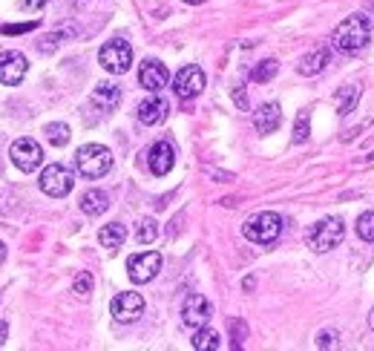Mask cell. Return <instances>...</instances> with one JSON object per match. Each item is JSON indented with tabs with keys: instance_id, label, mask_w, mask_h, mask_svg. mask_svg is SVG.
<instances>
[{
	"instance_id": "10",
	"label": "cell",
	"mask_w": 374,
	"mask_h": 351,
	"mask_svg": "<svg viewBox=\"0 0 374 351\" xmlns=\"http://www.w3.org/2000/svg\"><path fill=\"white\" fill-rule=\"evenodd\" d=\"M204 90V73L199 66H185V69H179V75L173 78V93L179 95V98H196L199 93Z\"/></svg>"
},
{
	"instance_id": "20",
	"label": "cell",
	"mask_w": 374,
	"mask_h": 351,
	"mask_svg": "<svg viewBox=\"0 0 374 351\" xmlns=\"http://www.w3.org/2000/svg\"><path fill=\"white\" fill-rule=\"evenodd\" d=\"M124 239H127V228H124L121 222L104 225V228H101V234H98V242H101L104 248H110V251L121 248V245H124Z\"/></svg>"
},
{
	"instance_id": "1",
	"label": "cell",
	"mask_w": 374,
	"mask_h": 351,
	"mask_svg": "<svg viewBox=\"0 0 374 351\" xmlns=\"http://www.w3.org/2000/svg\"><path fill=\"white\" fill-rule=\"evenodd\" d=\"M368 41H371V21H368L365 15H351V18H346V21L334 29V35H331V46H334L337 52H343V55L360 52Z\"/></svg>"
},
{
	"instance_id": "36",
	"label": "cell",
	"mask_w": 374,
	"mask_h": 351,
	"mask_svg": "<svg viewBox=\"0 0 374 351\" xmlns=\"http://www.w3.org/2000/svg\"><path fill=\"white\" fill-rule=\"evenodd\" d=\"M368 325H371V331H374V308H371V314H368Z\"/></svg>"
},
{
	"instance_id": "35",
	"label": "cell",
	"mask_w": 374,
	"mask_h": 351,
	"mask_svg": "<svg viewBox=\"0 0 374 351\" xmlns=\"http://www.w3.org/2000/svg\"><path fill=\"white\" fill-rule=\"evenodd\" d=\"M187 6H199V4H207V0H185Z\"/></svg>"
},
{
	"instance_id": "27",
	"label": "cell",
	"mask_w": 374,
	"mask_h": 351,
	"mask_svg": "<svg viewBox=\"0 0 374 351\" xmlns=\"http://www.w3.org/2000/svg\"><path fill=\"white\" fill-rule=\"evenodd\" d=\"M308 132H311V127H308V110H299L296 124H294V142H296V145L308 142Z\"/></svg>"
},
{
	"instance_id": "25",
	"label": "cell",
	"mask_w": 374,
	"mask_h": 351,
	"mask_svg": "<svg viewBox=\"0 0 374 351\" xmlns=\"http://www.w3.org/2000/svg\"><path fill=\"white\" fill-rule=\"evenodd\" d=\"M357 236L363 242H374V210H365L357 219Z\"/></svg>"
},
{
	"instance_id": "12",
	"label": "cell",
	"mask_w": 374,
	"mask_h": 351,
	"mask_svg": "<svg viewBox=\"0 0 374 351\" xmlns=\"http://www.w3.org/2000/svg\"><path fill=\"white\" fill-rule=\"evenodd\" d=\"M207 320H210V303H207V297L190 294L185 300V305H182V323L187 328H202V325H207Z\"/></svg>"
},
{
	"instance_id": "21",
	"label": "cell",
	"mask_w": 374,
	"mask_h": 351,
	"mask_svg": "<svg viewBox=\"0 0 374 351\" xmlns=\"http://www.w3.org/2000/svg\"><path fill=\"white\" fill-rule=\"evenodd\" d=\"M193 348L196 351H216V348H222V337H219V331H213V328H196V337H193Z\"/></svg>"
},
{
	"instance_id": "3",
	"label": "cell",
	"mask_w": 374,
	"mask_h": 351,
	"mask_svg": "<svg viewBox=\"0 0 374 351\" xmlns=\"http://www.w3.org/2000/svg\"><path fill=\"white\" fill-rule=\"evenodd\" d=\"M75 167H78V173L84 179H101L113 167V153L101 145H84L75 153Z\"/></svg>"
},
{
	"instance_id": "6",
	"label": "cell",
	"mask_w": 374,
	"mask_h": 351,
	"mask_svg": "<svg viewBox=\"0 0 374 351\" xmlns=\"http://www.w3.org/2000/svg\"><path fill=\"white\" fill-rule=\"evenodd\" d=\"M72 184H75V176H72V170L63 167V164H49V167H43V173H41V190H43L46 196H52V199H63V196L72 190Z\"/></svg>"
},
{
	"instance_id": "34",
	"label": "cell",
	"mask_w": 374,
	"mask_h": 351,
	"mask_svg": "<svg viewBox=\"0 0 374 351\" xmlns=\"http://www.w3.org/2000/svg\"><path fill=\"white\" fill-rule=\"evenodd\" d=\"M4 259H6V245L0 242V265H4Z\"/></svg>"
},
{
	"instance_id": "14",
	"label": "cell",
	"mask_w": 374,
	"mask_h": 351,
	"mask_svg": "<svg viewBox=\"0 0 374 351\" xmlns=\"http://www.w3.org/2000/svg\"><path fill=\"white\" fill-rule=\"evenodd\" d=\"M147 162H150V170H153L156 176L170 173L173 164H176V150H173V145H170V142L153 145V147H150V153H147Z\"/></svg>"
},
{
	"instance_id": "33",
	"label": "cell",
	"mask_w": 374,
	"mask_h": 351,
	"mask_svg": "<svg viewBox=\"0 0 374 351\" xmlns=\"http://www.w3.org/2000/svg\"><path fill=\"white\" fill-rule=\"evenodd\" d=\"M331 342H334V337H331V334H323V337H320V345H323V348H328Z\"/></svg>"
},
{
	"instance_id": "7",
	"label": "cell",
	"mask_w": 374,
	"mask_h": 351,
	"mask_svg": "<svg viewBox=\"0 0 374 351\" xmlns=\"http://www.w3.org/2000/svg\"><path fill=\"white\" fill-rule=\"evenodd\" d=\"M9 159H12V164H15L18 170L32 173V170L41 167L43 150H41V145L35 142V138H18V142L12 145V150H9Z\"/></svg>"
},
{
	"instance_id": "11",
	"label": "cell",
	"mask_w": 374,
	"mask_h": 351,
	"mask_svg": "<svg viewBox=\"0 0 374 351\" xmlns=\"http://www.w3.org/2000/svg\"><path fill=\"white\" fill-rule=\"evenodd\" d=\"M110 311H113V317H115L118 323H135V320L144 314V297L135 294V291H124V294H118V297L113 300Z\"/></svg>"
},
{
	"instance_id": "2",
	"label": "cell",
	"mask_w": 374,
	"mask_h": 351,
	"mask_svg": "<svg viewBox=\"0 0 374 351\" xmlns=\"http://www.w3.org/2000/svg\"><path fill=\"white\" fill-rule=\"evenodd\" d=\"M245 239L256 242V245H271L279 239L282 234V216L274 214V210H262V214H254L251 219H245L242 225Z\"/></svg>"
},
{
	"instance_id": "13",
	"label": "cell",
	"mask_w": 374,
	"mask_h": 351,
	"mask_svg": "<svg viewBox=\"0 0 374 351\" xmlns=\"http://www.w3.org/2000/svg\"><path fill=\"white\" fill-rule=\"evenodd\" d=\"M138 81L144 90L150 93H159L162 87H167L170 81V73H167V66L162 61H144L141 69H138Z\"/></svg>"
},
{
	"instance_id": "30",
	"label": "cell",
	"mask_w": 374,
	"mask_h": 351,
	"mask_svg": "<svg viewBox=\"0 0 374 351\" xmlns=\"http://www.w3.org/2000/svg\"><path fill=\"white\" fill-rule=\"evenodd\" d=\"M231 331H234V337H237V340H234V345L239 348V342H242V337L248 334V328H245L242 323H237V320H231Z\"/></svg>"
},
{
	"instance_id": "9",
	"label": "cell",
	"mask_w": 374,
	"mask_h": 351,
	"mask_svg": "<svg viewBox=\"0 0 374 351\" xmlns=\"http://www.w3.org/2000/svg\"><path fill=\"white\" fill-rule=\"evenodd\" d=\"M26 69H29V61L24 52H18V49L4 52L0 55V84H9V87L21 84L26 78Z\"/></svg>"
},
{
	"instance_id": "23",
	"label": "cell",
	"mask_w": 374,
	"mask_h": 351,
	"mask_svg": "<svg viewBox=\"0 0 374 351\" xmlns=\"http://www.w3.org/2000/svg\"><path fill=\"white\" fill-rule=\"evenodd\" d=\"M360 101V90L357 87H343L337 93V107H340V115H348Z\"/></svg>"
},
{
	"instance_id": "15",
	"label": "cell",
	"mask_w": 374,
	"mask_h": 351,
	"mask_svg": "<svg viewBox=\"0 0 374 351\" xmlns=\"http://www.w3.org/2000/svg\"><path fill=\"white\" fill-rule=\"evenodd\" d=\"M167 112H170V104L165 98H159V95H153V98H147V101L138 104V121L147 124V127L162 124L167 118Z\"/></svg>"
},
{
	"instance_id": "8",
	"label": "cell",
	"mask_w": 374,
	"mask_h": 351,
	"mask_svg": "<svg viewBox=\"0 0 374 351\" xmlns=\"http://www.w3.org/2000/svg\"><path fill=\"white\" fill-rule=\"evenodd\" d=\"M159 271H162V256H159L156 251L135 253V256H130V262H127V273H130V279H133L135 285L150 283V279H153Z\"/></svg>"
},
{
	"instance_id": "5",
	"label": "cell",
	"mask_w": 374,
	"mask_h": 351,
	"mask_svg": "<svg viewBox=\"0 0 374 351\" xmlns=\"http://www.w3.org/2000/svg\"><path fill=\"white\" fill-rule=\"evenodd\" d=\"M343 236H346V225H343V219H323L320 225L311 228V234H308V245H311L317 253H326V251L337 248V245L343 242Z\"/></svg>"
},
{
	"instance_id": "16",
	"label": "cell",
	"mask_w": 374,
	"mask_h": 351,
	"mask_svg": "<svg viewBox=\"0 0 374 351\" xmlns=\"http://www.w3.org/2000/svg\"><path fill=\"white\" fill-rule=\"evenodd\" d=\"M328 61H331V52H328V49H314V52H308V55L299 58L296 73H299V75H306V78L320 75L323 69L328 66Z\"/></svg>"
},
{
	"instance_id": "17",
	"label": "cell",
	"mask_w": 374,
	"mask_h": 351,
	"mask_svg": "<svg viewBox=\"0 0 374 351\" xmlns=\"http://www.w3.org/2000/svg\"><path fill=\"white\" fill-rule=\"evenodd\" d=\"M279 124H282V110H279L276 101L262 104V107L256 110V115H254V127H256L259 132H274Z\"/></svg>"
},
{
	"instance_id": "4",
	"label": "cell",
	"mask_w": 374,
	"mask_h": 351,
	"mask_svg": "<svg viewBox=\"0 0 374 351\" xmlns=\"http://www.w3.org/2000/svg\"><path fill=\"white\" fill-rule=\"evenodd\" d=\"M98 63L107 69V73H113V75H124L127 69L133 66V49H130V43L127 41H110V43H104L101 52H98Z\"/></svg>"
},
{
	"instance_id": "19",
	"label": "cell",
	"mask_w": 374,
	"mask_h": 351,
	"mask_svg": "<svg viewBox=\"0 0 374 351\" xmlns=\"http://www.w3.org/2000/svg\"><path fill=\"white\" fill-rule=\"evenodd\" d=\"M107 207H110V196L104 190H90L81 196V210L87 216H101Z\"/></svg>"
},
{
	"instance_id": "18",
	"label": "cell",
	"mask_w": 374,
	"mask_h": 351,
	"mask_svg": "<svg viewBox=\"0 0 374 351\" xmlns=\"http://www.w3.org/2000/svg\"><path fill=\"white\" fill-rule=\"evenodd\" d=\"M93 104L101 107L104 112H113L121 104V90L115 84H98L95 93H93Z\"/></svg>"
},
{
	"instance_id": "32",
	"label": "cell",
	"mask_w": 374,
	"mask_h": 351,
	"mask_svg": "<svg viewBox=\"0 0 374 351\" xmlns=\"http://www.w3.org/2000/svg\"><path fill=\"white\" fill-rule=\"evenodd\" d=\"M6 334H9V323H6V320H0V345H4Z\"/></svg>"
},
{
	"instance_id": "29",
	"label": "cell",
	"mask_w": 374,
	"mask_h": 351,
	"mask_svg": "<svg viewBox=\"0 0 374 351\" xmlns=\"http://www.w3.org/2000/svg\"><path fill=\"white\" fill-rule=\"evenodd\" d=\"M38 26V21H29V23H15V26H0V35H24V32H32Z\"/></svg>"
},
{
	"instance_id": "31",
	"label": "cell",
	"mask_w": 374,
	"mask_h": 351,
	"mask_svg": "<svg viewBox=\"0 0 374 351\" xmlns=\"http://www.w3.org/2000/svg\"><path fill=\"white\" fill-rule=\"evenodd\" d=\"M234 98H237V104H239L242 110H248V95H245V93H239V90H237V93H234Z\"/></svg>"
},
{
	"instance_id": "28",
	"label": "cell",
	"mask_w": 374,
	"mask_h": 351,
	"mask_svg": "<svg viewBox=\"0 0 374 351\" xmlns=\"http://www.w3.org/2000/svg\"><path fill=\"white\" fill-rule=\"evenodd\" d=\"M72 291L78 297H90L93 294V273L90 271H81L78 276L72 279Z\"/></svg>"
},
{
	"instance_id": "37",
	"label": "cell",
	"mask_w": 374,
	"mask_h": 351,
	"mask_svg": "<svg viewBox=\"0 0 374 351\" xmlns=\"http://www.w3.org/2000/svg\"><path fill=\"white\" fill-rule=\"evenodd\" d=\"M368 159H371V162H374V153H371V156H368Z\"/></svg>"
},
{
	"instance_id": "26",
	"label": "cell",
	"mask_w": 374,
	"mask_h": 351,
	"mask_svg": "<svg viewBox=\"0 0 374 351\" xmlns=\"http://www.w3.org/2000/svg\"><path fill=\"white\" fill-rule=\"evenodd\" d=\"M159 236V225L153 222V219H141L138 222V231H135V239L141 242V245H150V242H153Z\"/></svg>"
},
{
	"instance_id": "24",
	"label": "cell",
	"mask_w": 374,
	"mask_h": 351,
	"mask_svg": "<svg viewBox=\"0 0 374 351\" xmlns=\"http://www.w3.org/2000/svg\"><path fill=\"white\" fill-rule=\"evenodd\" d=\"M46 142L52 145V147H63L66 142H69V127L66 124H46Z\"/></svg>"
},
{
	"instance_id": "22",
	"label": "cell",
	"mask_w": 374,
	"mask_h": 351,
	"mask_svg": "<svg viewBox=\"0 0 374 351\" xmlns=\"http://www.w3.org/2000/svg\"><path fill=\"white\" fill-rule=\"evenodd\" d=\"M276 69H279V63H276L274 58H268V61H259V63L254 66V73H251V81H256V84H265V81H271V78L276 75Z\"/></svg>"
}]
</instances>
